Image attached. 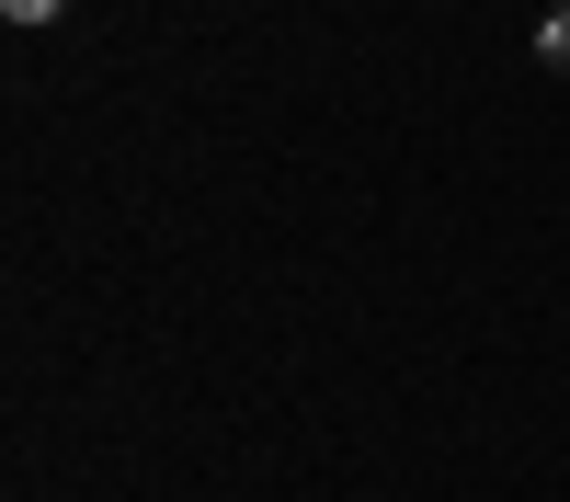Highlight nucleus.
I'll use <instances>...</instances> for the list:
<instances>
[{"label": "nucleus", "instance_id": "obj_2", "mask_svg": "<svg viewBox=\"0 0 570 502\" xmlns=\"http://www.w3.org/2000/svg\"><path fill=\"white\" fill-rule=\"evenodd\" d=\"M0 12H12V23H46V12H69V0H0Z\"/></svg>", "mask_w": 570, "mask_h": 502}, {"label": "nucleus", "instance_id": "obj_1", "mask_svg": "<svg viewBox=\"0 0 570 502\" xmlns=\"http://www.w3.org/2000/svg\"><path fill=\"white\" fill-rule=\"evenodd\" d=\"M537 58H548V69H559V80H570V0H559V12H548V23H537Z\"/></svg>", "mask_w": 570, "mask_h": 502}]
</instances>
